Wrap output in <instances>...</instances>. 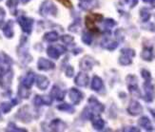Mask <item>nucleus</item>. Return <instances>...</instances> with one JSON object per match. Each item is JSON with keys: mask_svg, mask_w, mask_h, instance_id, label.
Here are the masks:
<instances>
[{"mask_svg": "<svg viewBox=\"0 0 155 132\" xmlns=\"http://www.w3.org/2000/svg\"><path fill=\"white\" fill-rule=\"evenodd\" d=\"M143 1H144L145 3H150V2H151V0H143Z\"/></svg>", "mask_w": 155, "mask_h": 132, "instance_id": "09e8293b", "label": "nucleus"}, {"mask_svg": "<svg viewBox=\"0 0 155 132\" xmlns=\"http://www.w3.org/2000/svg\"><path fill=\"white\" fill-rule=\"evenodd\" d=\"M20 1H21L23 4H27V3H28V2H30L31 1V0H20Z\"/></svg>", "mask_w": 155, "mask_h": 132, "instance_id": "49530a36", "label": "nucleus"}, {"mask_svg": "<svg viewBox=\"0 0 155 132\" xmlns=\"http://www.w3.org/2000/svg\"><path fill=\"white\" fill-rule=\"evenodd\" d=\"M74 82L77 85H79V87L85 88L87 85V84H89V76H87L86 73H84V72H79L77 76L75 77Z\"/></svg>", "mask_w": 155, "mask_h": 132, "instance_id": "f8f14e48", "label": "nucleus"}, {"mask_svg": "<svg viewBox=\"0 0 155 132\" xmlns=\"http://www.w3.org/2000/svg\"><path fill=\"white\" fill-rule=\"evenodd\" d=\"M125 2L130 6V8H134L138 4V0H125Z\"/></svg>", "mask_w": 155, "mask_h": 132, "instance_id": "37998d69", "label": "nucleus"}, {"mask_svg": "<svg viewBox=\"0 0 155 132\" xmlns=\"http://www.w3.org/2000/svg\"><path fill=\"white\" fill-rule=\"evenodd\" d=\"M61 40H62V42L64 43V44H71L72 42H73V37L72 36H71V35H69V34H64V35H62V37H61Z\"/></svg>", "mask_w": 155, "mask_h": 132, "instance_id": "f704fd0d", "label": "nucleus"}, {"mask_svg": "<svg viewBox=\"0 0 155 132\" xmlns=\"http://www.w3.org/2000/svg\"><path fill=\"white\" fill-rule=\"evenodd\" d=\"M57 109L58 110H61V111H66V112H71L74 111V108H73L72 105H69V104H62V105H57Z\"/></svg>", "mask_w": 155, "mask_h": 132, "instance_id": "cd10ccee", "label": "nucleus"}, {"mask_svg": "<svg viewBox=\"0 0 155 132\" xmlns=\"http://www.w3.org/2000/svg\"><path fill=\"white\" fill-rule=\"evenodd\" d=\"M37 68L39 70H50V69H53L55 68V65L53 64L51 61L47 60L45 58H39V60L37 62Z\"/></svg>", "mask_w": 155, "mask_h": 132, "instance_id": "0eeeda50", "label": "nucleus"}, {"mask_svg": "<svg viewBox=\"0 0 155 132\" xmlns=\"http://www.w3.org/2000/svg\"><path fill=\"white\" fill-rule=\"evenodd\" d=\"M92 20L95 22V21H98V22H100V21H102L103 20V16L101 15V14H92L91 16H90Z\"/></svg>", "mask_w": 155, "mask_h": 132, "instance_id": "a19ab883", "label": "nucleus"}, {"mask_svg": "<svg viewBox=\"0 0 155 132\" xmlns=\"http://www.w3.org/2000/svg\"><path fill=\"white\" fill-rule=\"evenodd\" d=\"M86 26H87V28L89 30H91V31L97 30V28H95V26H94V21L90 16L86 17Z\"/></svg>", "mask_w": 155, "mask_h": 132, "instance_id": "2f4dec72", "label": "nucleus"}, {"mask_svg": "<svg viewBox=\"0 0 155 132\" xmlns=\"http://www.w3.org/2000/svg\"><path fill=\"white\" fill-rule=\"evenodd\" d=\"M127 88H129L131 95H133L134 97H141V92L138 89L137 84H130L127 85Z\"/></svg>", "mask_w": 155, "mask_h": 132, "instance_id": "393cba45", "label": "nucleus"}, {"mask_svg": "<svg viewBox=\"0 0 155 132\" xmlns=\"http://www.w3.org/2000/svg\"><path fill=\"white\" fill-rule=\"evenodd\" d=\"M6 130L7 131H16V132H26L27 131L24 128H19V127H17L16 125L15 124H12V123H10L9 124L8 127H7Z\"/></svg>", "mask_w": 155, "mask_h": 132, "instance_id": "7c9ffc66", "label": "nucleus"}, {"mask_svg": "<svg viewBox=\"0 0 155 132\" xmlns=\"http://www.w3.org/2000/svg\"><path fill=\"white\" fill-rule=\"evenodd\" d=\"M40 99H41V105H51L52 103L51 96H47V95L40 96Z\"/></svg>", "mask_w": 155, "mask_h": 132, "instance_id": "72a5a7b5", "label": "nucleus"}, {"mask_svg": "<svg viewBox=\"0 0 155 132\" xmlns=\"http://www.w3.org/2000/svg\"><path fill=\"white\" fill-rule=\"evenodd\" d=\"M119 64L122 65V66H129L132 63V57L130 56L129 54H126L121 52V56L119 57V60H118Z\"/></svg>", "mask_w": 155, "mask_h": 132, "instance_id": "5701e85b", "label": "nucleus"}, {"mask_svg": "<svg viewBox=\"0 0 155 132\" xmlns=\"http://www.w3.org/2000/svg\"><path fill=\"white\" fill-rule=\"evenodd\" d=\"M141 74H142V77L145 79L146 81H150V79H151V74H150V72L149 70H147V69H142L141 70Z\"/></svg>", "mask_w": 155, "mask_h": 132, "instance_id": "e433bc0d", "label": "nucleus"}, {"mask_svg": "<svg viewBox=\"0 0 155 132\" xmlns=\"http://www.w3.org/2000/svg\"><path fill=\"white\" fill-rule=\"evenodd\" d=\"M144 90H145V96H144V100L147 103H151L154 101L155 98V89H154V85L150 82V81H146L144 84Z\"/></svg>", "mask_w": 155, "mask_h": 132, "instance_id": "f03ea898", "label": "nucleus"}, {"mask_svg": "<svg viewBox=\"0 0 155 132\" xmlns=\"http://www.w3.org/2000/svg\"><path fill=\"white\" fill-rule=\"evenodd\" d=\"M51 98H55L57 101H63L65 98V92L60 89L57 85H53V88L51 91Z\"/></svg>", "mask_w": 155, "mask_h": 132, "instance_id": "dca6fc26", "label": "nucleus"}, {"mask_svg": "<svg viewBox=\"0 0 155 132\" xmlns=\"http://www.w3.org/2000/svg\"><path fill=\"white\" fill-rule=\"evenodd\" d=\"M5 16H6V11H5V10L2 7H0V28L2 27V25L4 23Z\"/></svg>", "mask_w": 155, "mask_h": 132, "instance_id": "ea45409f", "label": "nucleus"}, {"mask_svg": "<svg viewBox=\"0 0 155 132\" xmlns=\"http://www.w3.org/2000/svg\"><path fill=\"white\" fill-rule=\"evenodd\" d=\"M0 108H1V110H2L3 113H8V112L11 111L12 105L9 102H5V103L1 104V107H0Z\"/></svg>", "mask_w": 155, "mask_h": 132, "instance_id": "473e14b6", "label": "nucleus"}, {"mask_svg": "<svg viewBox=\"0 0 155 132\" xmlns=\"http://www.w3.org/2000/svg\"><path fill=\"white\" fill-rule=\"evenodd\" d=\"M138 124L140 125L141 127L145 128L147 131H152L153 130V127H152V124L150 122V120L147 116H143L139 119L138 121Z\"/></svg>", "mask_w": 155, "mask_h": 132, "instance_id": "2eb2a0df", "label": "nucleus"}, {"mask_svg": "<svg viewBox=\"0 0 155 132\" xmlns=\"http://www.w3.org/2000/svg\"><path fill=\"white\" fill-rule=\"evenodd\" d=\"M36 85L39 89L46 90L50 85V80L44 75H38L36 77Z\"/></svg>", "mask_w": 155, "mask_h": 132, "instance_id": "9d476101", "label": "nucleus"}, {"mask_svg": "<svg viewBox=\"0 0 155 132\" xmlns=\"http://www.w3.org/2000/svg\"><path fill=\"white\" fill-rule=\"evenodd\" d=\"M140 16L143 22H147L150 19V12L147 9H142L140 11Z\"/></svg>", "mask_w": 155, "mask_h": 132, "instance_id": "bb28decb", "label": "nucleus"}, {"mask_svg": "<svg viewBox=\"0 0 155 132\" xmlns=\"http://www.w3.org/2000/svg\"><path fill=\"white\" fill-rule=\"evenodd\" d=\"M39 11H40V14L42 16H47L49 14L55 16L57 14V8L51 0H45L42 3L41 7H40Z\"/></svg>", "mask_w": 155, "mask_h": 132, "instance_id": "f257e3e1", "label": "nucleus"}, {"mask_svg": "<svg viewBox=\"0 0 155 132\" xmlns=\"http://www.w3.org/2000/svg\"><path fill=\"white\" fill-rule=\"evenodd\" d=\"M12 79V72L10 70L7 72V73H5L4 75L0 76V85L4 89L9 88L11 85Z\"/></svg>", "mask_w": 155, "mask_h": 132, "instance_id": "4468645a", "label": "nucleus"}, {"mask_svg": "<svg viewBox=\"0 0 155 132\" xmlns=\"http://www.w3.org/2000/svg\"><path fill=\"white\" fill-rule=\"evenodd\" d=\"M17 4H18V0H8V1H7V6H8L11 10L15 9Z\"/></svg>", "mask_w": 155, "mask_h": 132, "instance_id": "4c0bfd02", "label": "nucleus"}, {"mask_svg": "<svg viewBox=\"0 0 155 132\" xmlns=\"http://www.w3.org/2000/svg\"><path fill=\"white\" fill-rule=\"evenodd\" d=\"M81 117H82V119H84V120H91L93 118V113H92L91 108H85L83 112L81 113Z\"/></svg>", "mask_w": 155, "mask_h": 132, "instance_id": "a878e982", "label": "nucleus"}, {"mask_svg": "<svg viewBox=\"0 0 155 132\" xmlns=\"http://www.w3.org/2000/svg\"><path fill=\"white\" fill-rule=\"evenodd\" d=\"M47 53H48V55L52 59H58L63 52L59 50V48H55L51 46V47L47 49Z\"/></svg>", "mask_w": 155, "mask_h": 132, "instance_id": "412c9836", "label": "nucleus"}, {"mask_svg": "<svg viewBox=\"0 0 155 132\" xmlns=\"http://www.w3.org/2000/svg\"><path fill=\"white\" fill-rule=\"evenodd\" d=\"M3 34L7 38H12L13 36V22L9 20L3 28Z\"/></svg>", "mask_w": 155, "mask_h": 132, "instance_id": "aec40b11", "label": "nucleus"}, {"mask_svg": "<svg viewBox=\"0 0 155 132\" xmlns=\"http://www.w3.org/2000/svg\"><path fill=\"white\" fill-rule=\"evenodd\" d=\"M73 73H74V69L71 67V66H68V67L66 68V70H65V74L68 76V77H72L73 76Z\"/></svg>", "mask_w": 155, "mask_h": 132, "instance_id": "58836bf2", "label": "nucleus"}, {"mask_svg": "<svg viewBox=\"0 0 155 132\" xmlns=\"http://www.w3.org/2000/svg\"><path fill=\"white\" fill-rule=\"evenodd\" d=\"M104 88L103 81L99 76H94L91 81V89L94 91H99Z\"/></svg>", "mask_w": 155, "mask_h": 132, "instance_id": "6ab92c4d", "label": "nucleus"}, {"mask_svg": "<svg viewBox=\"0 0 155 132\" xmlns=\"http://www.w3.org/2000/svg\"><path fill=\"white\" fill-rule=\"evenodd\" d=\"M58 1H60L61 2L64 6H66L67 8H71L72 7V4H71V2L70 1V0H58Z\"/></svg>", "mask_w": 155, "mask_h": 132, "instance_id": "c03bdc74", "label": "nucleus"}, {"mask_svg": "<svg viewBox=\"0 0 155 132\" xmlns=\"http://www.w3.org/2000/svg\"><path fill=\"white\" fill-rule=\"evenodd\" d=\"M87 103L90 105V108H91L92 111L97 112V113H102L105 110V107L102 103H100L95 97L91 96V98H89L87 100Z\"/></svg>", "mask_w": 155, "mask_h": 132, "instance_id": "423d86ee", "label": "nucleus"}, {"mask_svg": "<svg viewBox=\"0 0 155 132\" xmlns=\"http://www.w3.org/2000/svg\"><path fill=\"white\" fill-rule=\"evenodd\" d=\"M127 112H129V114L131 116L140 115L143 112V107L141 105V104L139 102L132 100L130 103L129 107H127Z\"/></svg>", "mask_w": 155, "mask_h": 132, "instance_id": "39448f33", "label": "nucleus"}, {"mask_svg": "<svg viewBox=\"0 0 155 132\" xmlns=\"http://www.w3.org/2000/svg\"><path fill=\"white\" fill-rule=\"evenodd\" d=\"M101 46L102 48L107 50H114L117 47H118V42L114 41V40H110V39H104L101 43Z\"/></svg>", "mask_w": 155, "mask_h": 132, "instance_id": "f3484780", "label": "nucleus"}, {"mask_svg": "<svg viewBox=\"0 0 155 132\" xmlns=\"http://www.w3.org/2000/svg\"><path fill=\"white\" fill-rule=\"evenodd\" d=\"M151 111V114L153 115V117H154V119H155V111H153V110H150Z\"/></svg>", "mask_w": 155, "mask_h": 132, "instance_id": "8fccbe9b", "label": "nucleus"}, {"mask_svg": "<svg viewBox=\"0 0 155 132\" xmlns=\"http://www.w3.org/2000/svg\"><path fill=\"white\" fill-rule=\"evenodd\" d=\"M44 39L48 42H55L58 40V34L56 31H49L44 35Z\"/></svg>", "mask_w": 155, "mask_h": 132, "instance_id": "b1692460", "label": "nucleus"}, {"mask_svg": "<svg viewBox=\"0 0 155 132\" xmlns=\"http://www.w3.org/2000/svg\"><path fill=\"white\" fill-rule=\"evenodd\" d=\"M124 131H133V132H139L140 129L134 127H126L125 129H123Z\"/></svg>", "mask_w": 155, "mask_h": 132, "instance_id": "a18cd8bd", "label": "nucleus"}, {"mask_svg": "<svg viewBox=\"0 0 155 132\" xmlns=\"http://www.w3.org/2000/svg\"><path fill=\"white\" fill-rule=\"evenodd\" d=\"M50 127L52 131H63L67 127V124L60 119H54L51 122Z\"/></svg>", "mask_w": 155, "mask_h": 132, "instance_id": "9b49d317", "label": "nucleus"}, {"mask_svg": "<svg viewBox=\"0 0 155 132\" xmlns=\"http://www.w3.org/2000/svg\"><path fill=\"white\" fill-rule=\"evenodd\" d=\"M82 41L83 43H85L86 45L87 46H90L92 42V36L91 34H89V32H83V34H82Z\"/></svg>", "mask_w": 155, "mask_h": 132, "instance_id": "c756f323", "label": "nucleus"}, {"mask_svg": "<svg viewBox=\"0 0 155 132\" xmlns=\"http://www.w3.org/2000/svg\"><path fill=\"white\" fill-rule=\"evenodd\" d=\"M92 120V127L96 130H102L105 127V122L102 118L100 117H94L91 119Z\"/></svg>", "mask_w": 155, "mask_h": 132, "instance_id": "4be33fe9", "label": "nucleus"}, {"mask_svg": "<svg viewBox=\"0 0 155 132\" xmlns=\"http://www.w3.org/2000/svg\"><path fill=\"white\" fill-rule=\"evenodd\" d=\"M104 24H105V26H106L107 28L111 29V28H113L114 26L116 25V21L113 20V19H111V18H107V19H106V20H105Z\"/></svg>", "mask_w": 155, "mask_h": 132, "instance_id": "c9c22d12", "label": "nucleus"}, {"mask_svg": "<svg viewBox=\"0 0 155 132\" xmlns=\"http://www.w3.org/2000/svg\"><path fill=\"white\" fill-rule=\"evenodd\" d=\"M141 58L143 59V60L147 61V62H150L152 61L153 59V50H152V48H144L142 52H141Z\"/></svg>", "mask_w": 155, "mask_h": 132, "instance_id": "a211bd4d", "label": "nucleus"}, {"mask_svg": "<svg viewBox=\"0 0 155 132\" xmlns=\"http://www.w3.org/2000/svg\"><path fill=\"white\" fill-rule=\"evenodd\" d=\"M29 89L25 88L24 85H21V87H19V90H18V94L19 96L23 98V99H28L29 96H30V91L28 90Z\"/></svg>", "mask_w": 155, "mask_h": 132, "instance_id": "c85d7f7f", "label": "nucleus"}, {"mask_svg": "<svg viewBox=\"0 0 155 132\" xmlns=\"http://www.w3.org/2000/svg\"><path fill=\"white\" fill-rule=\"evenodd\" d=\"M98 1L97 0H80L79 6L80 8L84 11H91L94 8L98 7Z\"/></svg>", "mask_w": 155, "mask_h": 132, "instance_id": "6e6552de", "label": "nucleus"}, {"mask_svg": "<svg viewBox=\"0 0 155 132\" xmlns=\"http://www.w3.org/2000/svg\"><path fill=\"white\" fill-rule=\"evenodd\" d=\"M79 29H80V24L78 22H76V23H74L73 25L71 26V27L69 28V31H73V32H78L77 30H79Z\"/></svg>", "mask_w": 155, "mask_h": 132, "instance_id": "79ce46f5", "label": "nucleus"}, {"mask_svg": "<svg viewBox=\"0 0 155 132\" xmlns=\"http://www.w3.org/2000/svg\"><path fill=\"white\" fill-rule=\"evenodd\" d=\"M150 3H151V5H152V7L155 8V0H151V2H150Z\"/></svg>", "mask_w": 155, "mask_h": 132, "instance_id": "de8ad7c7", "label": "nucleus"}, {"mask_svg": "<svg viewBox=\"0 0 155 132\" xmlns=\"http://www.w3.org/2000/svg\"><path fill=\"white\" fill-rule=\"evenodd\" d=\"M18 24L20 25L22 31L26 34H31V30H32V25H33V20L30 17H26V16H20L18 19Z\"/></svg>", "mask_w": 155, "mask_h": 132, "instance_id": "7ed1b4c3", "label": "nucleus"}, {"mask_svg": "<svg viewBox=\"0 0 155 132\" xmlns=\"http://www.w3.org/2000/svg\"><path fill=\"white\" fill-rule=\"evenodd\" d=\"M35 81V74L32 71H30L27 73V75L24 77L22 80V85H24L27 89H31L32 87L33 83Z\"/></svg>", "mask_w": 155, "mask_h": 132, "instance_id": "ddd939ff", "label": "nucleus"}, {"mask_svg": "<svg viewBox=\"0 0 155 132\" xmlns=\"http://www.w3.org/2000/svg\"><path fill=\"white\" fill-rule=\"evenodd\" d=\"M69 95H70V98H71V102L73 103V105H78L83 100V94L76 89H73V88L71 89Z\"/></svg>", "mask_w": 155, "mask_h": 132, "instance_id": "1a4fd4ad", "label": "nucleus"}, {"mask_svg": "<svg viewBox=\"0 0 155 132\" xmlns=\"http://www.w3.org/2000/svg\"><path fill=\"white\" fill-rule=\"evenodd\" d=\"M97 62L94 58H92L91 56H84L82 58V60L80 61V68L82 70L87 71V70H91L92 69V67L94 65H96Z\"/></svg>", "mask_w": 155, "mask_h": 132, "instance_id": "20e7f679", "label": "nucleus"}]
</instances>
